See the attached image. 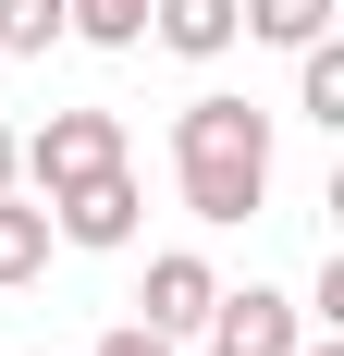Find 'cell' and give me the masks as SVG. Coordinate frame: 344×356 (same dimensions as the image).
I'll list each match as a JSON object with an SVG mask.
<instances>
[{
	"label": "cell",
	"instance_id": "obj_8",
	"mask_svg": "<svg viewBox=\"0 0 344 356\" xmlns=\"http://www.w3.org/2000/svg\"><path fill=\"white\" fill-rule=\"evenodd\" d=\"M344 0H234V37H258V49H308V37H332Z\"/></svg>",
	"mask_w": 344,
	"mask_h": 356
},
{
	"label": "cell",
	"instance_id": "obj_6",
	"mask_svg": "<svg viewBox=\"0 0 344 356\" xmlns=\"http://www.w3.org/2000/svg\"><path fill=\"white\" fill-rule=\"evenodd\" d=\"M148 37L172 62H221L234 49V0H148Z\"/></svg>",
	"mask_w": 344,
	"mask_h": 356
},
{
	"label": "cell",
	"instance_id": "obj_7",
	"mask_svg": "<svg viewBox=\"0 0 344 356\" xmlns=\"http://www.w3.org/2000/svg\"><path fill=\"white\" fill-rule=\"evenodd\" d=\"M49 246H62V234H49V197L0 184V295H13V283H37V270H49Z\"/></svg>",
	"mask_w": 344,
	"mask_h": 356
},
{
	"label": "cell",
	"instance_id": "obj_4",
	"mask_svg": "<svg viewBox=\"0 0 344 356\" xmlns=\"http://www.w3.org/2000/svg\"><path fill=\"white\" fill-rule=\"evenodd\" d=\"M209 344H234V356H295L308 344V307L271 283H234V295H209Z\"/></svg>",
	"mask_w": 344,
	"mask_h": 356
},
{
	"label": "cell",
	"instance_id": "obj_1",
	"mask_svg": "<svg viewBox=\"0 0 344 356\" xmlns=\"http://www.w3.org/2000/svg\"><path fill=\"white\" fill-rule=\"evenodd\" d=\"M271 111L258 99H185L172 111V184H185V209L209 221V234H234V221H258V197H271Z\"/></svg>",
	"mask_w": 344,
	"mask_h": 356
},
{
	"label": "cell",
	"instance_id": "obj_3",
	"mask_svg": "<svg viewBox=\"0 0 344 356\" xmlns=\"http://www.w3.org/2000/svg\"><path fill=\"white\" fill-rule=\"evenodd\" d=\"M49 234H62V246H86V258H123V246L148 234V197H136V160H111V172L62 184V197H49Z\"/></svg>",
	"mask_w": 344,
	"mask_h": 356
},
{
	"label": "cell",
	"instance_id": "obj_9",
	"mask_svg": "<svg viewBox=\"0 0 344 356\" xmlns=\"http://www.w3.org/2000/svg\"><path fill=\"white\" fill-rule=\"evenodd\" d=\"M295 111L344 136V37H308V49H295Z\"/></svg>",
	"mask_w": 344,
	"mask_h": 356
},
{
	"label": "cell",
	"instance_id": "obj_13",
	"mask_svg": "<svg viewBox=\"0 0 344 356\" xmlns=\"http://www.w3.org/2000/svg\"><path fill=\"white\" fill-rule=\"evenodd\" d=\"M0 184H25V172H13V123H0Z\"/></svg>",
	"mask_w": 344,
	"mask_h": 356
},
{
	"label": "cell",
	"instance_id": "obj_2",
	"mask_svg": "<svg viewBox=\"0 0 344 356\" xmlns=\"http://www.w3.org/2000/svg\"><path fill=\"white\" fill-rule=\"evenodd\" d=\"M111 160H136L111 111H49L37 136H13V172H25L37 197H62V184H86V172H111Z\"/></svg>",
	"mask_w": 344,
	"mask_h": 356
},
{
	"label": "cell",
	"instance_id": "obj_14",
	"mask_svg": "<svg viewBox=\"0 0 344 356\" xmlns=\"http://www.w3.org/2000/svg\"><path fill=\"white\" fill-rule=\"evenodd\" d=\"M295 356H344V344H332V332H308V344H295Z\"/></svg>",
	"mask_w": 344,
	"mask_h": 356
},
{
	"label": "cell",
	"instance_id": "obj_12",
	"mask_svg": "<svg viewBox=\"0 0 344 356\" xmlns=\"http://www.w3.org/2000/svg\"><path fill=\"white\" fill-rule=\"evenodd\" d=\"M99 356H185L172 332H148V320H123V332H99Z\"/></svg>",
	"mask_w": 344,
	"mask_h": 356
},
{
	"label": "cell",
	"instance_id": "obj_10",
	"mask_svg": "<svg viewBox=\"0 0 344 356\" xmlns=\"http://www.w3.org/2000/svg\"><path fill=\"white\" fill-rule=\"evenodd\" d=\"M62 37H86V49H148V0H62Z\"/></svg>",
	"mask_w": 344,
	"mask_h": 356
},
{
	"label": "cell",
	"instance_id": "obj_11",
	"mask_svg": "<svg viewBox=\"0 0 344 356\" xmlns=\"http://www.w3.org/2000/svg\"><path fill=\"white\" fill-rule=\"evenodd\" d=\"M0 49L13 62H49L62 49V0H0Z\"/></svg>",
	"mask_w": 344,
	"mask_h": 356
},
{
	"label": "cell",
	"instance_id": "obj_5",
	"mask_svg": "<svg viewBox=\"0 0 344 356\" xmlns=\"http://www.w3.org/2000/svg\"><path fill=\"white\" fill-rule=\"evenodd\" d=\"M209 295H221V270H209L197 246H160V258H148L136 320H148V332H172V344H197V332H209Z\"/></svg>",
	"mask_w": 344,
	"mask_h": 356
},
{
	"label": "cell",
	"instance_id": "obj_15",
	"mask_svg": "<svg viewBox=\"0 0 344 356\" xmlns=\"http://www.w3.org/2000/svg\"><path fill=\"white\" fill-rule=\"evenodd\" d=\"M197 356H234V344H209V332H197Z\"/></svg>",
	"mask_w": 344,
	"mask_h": 356
}]
</instances>
